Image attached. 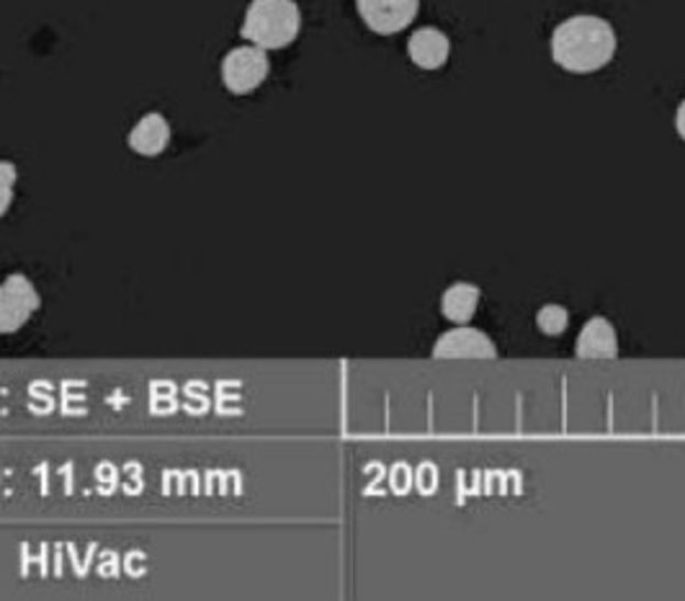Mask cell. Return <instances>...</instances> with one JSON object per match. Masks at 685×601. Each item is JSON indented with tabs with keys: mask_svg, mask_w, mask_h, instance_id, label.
<instances>
[{
	"mask_svg": "<svg viewBox=\"0 0 685 601\" xmlns=\"http://www.w3.org/2000/svg\"><path fill=\"white\" fill-rule=\"evenodd\" d=\"M616 55V32L606 19L572 17L552 34V57L562 70L587 75L606 67Z\"/></svg>",
	"mask_w": 685,
	"mask_h": 601,
	"instance_id": "cell-1",
	"label": "cell"
},
{
	"mask_svg": "<svg viewBox=\"0 0 685 601\" xmlns=\"http://www.w3.org/2000/svg\"><path fill=\"white\" fill-rule=\"evenodd\" d=\"M302 11L294 0H253L245 11L240 34L263 50H284L299 36Z\"/></svg>",
	"mask_w": 685,
	"mask_h": 601,
	"instance_id": "cell-2",
	"label": "cell"
},
{
	"mask_svg": "<svg viewBox=\"0 0 685 601\" xmlns=\"http://www.w3.org/2000/svg\"><path fill=\"white\" fill-rule=\"evenodd\" d=\"M270 73V59L266 50L255 44H243L228 52L222 59V83L230 94L245 96L253 94Z\"/></svg>",
	"mask_w": 685,
	"mask_h": 601,
	"instance_id": "cell-3",
	"label": "cell"
},
{
	"mask_svg": "<svg viewBox=\"0 0 685 601\" xmlns=\"http://www.w3.org/2000/svg\"><path fill=\"white\" fill-rule=\"evenodd\" d=\"M40 292L24 274L5 276L0 284V334H16L40 310Z\"/></svg>",
	"mask_w": 685,
	"mask_h": 601,
	"instance_id": "cell-4",
	"label": "cell"
},
{
	"mask_svg": "<svg viewBox=\"0 0 685 601\" xmlns=\"http://www.w3.org/2000/svg\"><path fill=\"white\" fill-rule=\"evenodd\" d=\"M356 9L374 34L389 36L416 21L420 0H356Z\"/></svg>",
	"mask_w": 685,
	"mask_h": 601,
	"instance_id": "cell-5",
	"label": "cell"
},
{
	"mask_svg": "<svg viewBox=\"0 0 685 601\" xmlns=\"http://www.w3.org/2000/svg\"><path fill=\"white\" fill-rule=\"evenodd\" d=\"M433 359H495L498 349L487 334L477 328L458 326L443 334L431 351Z\"/></svg>",
	"mask_w": 685,
	"mask_h": 601,
	"instance_id": "cell-6",
	"label": "cell"
},
{
	"mask_svg": "<svg viewBox=\"0 0 685 601\" xmlns=\"http://www.w3.org/2000/svg\"><path fill=\"white\" fill-rule=\"evenodd\" d=\"M575 357L590 359V362L619 357V341H616V330L611 323H608L606 318H600V315L587 320V326L579 330V336H577Z\"/></svg>",
	"mask_w": 685,
	"mask_h": 601,
	"instance_id": "cell-7",
	"label": "cell"
},
{
	"mask_svg": "<svg viewBox=\"0 0 685 601\" xmlns=\"http://www.w3.org/2000/svg\"><path fill=\"white\" fill-rule=\"evenodd\" d=\"M449 52H451L449 36L443 34L441 29H433V26L418 29L408 42L410 59L418 67H423V70H439V67L446 65Z\"/></svg>",
	"mask_w": 685,
	"mask_h": 601,
	"instance_id": "cell-8",
	"label": "cell"
},
{
	"mask_svg": "<svg viewBox=\"0 0 685 601\" xmlns=\"http://www.w3.org/2000/svg\"><path fill=\"white\" fill-rule=\"evenodd\" d=\"M168 142H170V124H168V119H165L163 114H157V111L142 117L130 132V147L137 155H145V157L161 155L163 150L168 147Z\"/></svg>",
	"mask_w": 685,
	"mask_h": 601,
	"instance_id": "cell-9",
	"label": "cell"
},
{
	"mask_svg": "<svg viewBox=\"0 0 685 601\" xmlns=\"http://www.w3.org/2000/svg\"><path fill=\"white\" fill-rule=\"evenodd\" d=\"M479 287H474L469 282H456L443 292L441 297V313L443 318L456 323V326H464L466 320H472V315L477 313L479 307Z\"/></svg>",
	"mask_w": 685,
	"mask_h": 601,
	"instance_id": "cell-10",
	"label": "cell"
},
{
	"mask_svg": "<svg viewBox=\"0 0 685 601\" xmlns=\"http://www.w3.org/2000/svg\"><path fill=\"white\" fill-rule=\"evenodd\" d=\"M537 326H539L541 334L560 336L570 326V315L560 305H546V307H541L539 315H537Z\"/></svg>",
	"mask_w": 685,
	"mask_h": 601,
	"instance_id": "cell-11",
	"label": "cell"
},
{
	"mask_svg": "<svg viewBox=\"0 0 685 601\" xmlns=\"http://www.w3.org/2000/svg\"><path fill=\"white\" fill-rule=\"evenodd\" d=\"M19 182V168L11 161H0V217L9 212L13 201V186Z\"/></svg>",
	"mask_w": 685,
	"mask_h": 601,
	"instance_id": "cell-12",
	"label": "cell"
},
{
	"mask_svg": "<svg viewBox=\"0 0 685 601\" xmlns=\"http://www.w3.org/2000/svg\"><path fill=\"white\" fill-rule=\"evenodd\" d=\"M675 130H677V134H681V138L685 140V101H683L681 107H677V111H675Z\"/></svg>",
	"mask_w": 685,
	"mask_h": 601,
	"instance_id": "cell-13",
	"label": "cell"
}]
</instances>
